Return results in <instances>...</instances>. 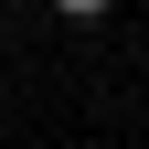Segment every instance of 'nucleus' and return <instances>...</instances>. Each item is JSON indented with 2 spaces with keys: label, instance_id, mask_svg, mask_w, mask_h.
Returning a JSON list of instances; mask_svg holds the SVG:
<instances>
[{
  "label": "nucleus",
  "instance_id": "f257e3e1",
  "mask_svg": "<svg viewBox=\"0 0 149 149\" xmlns=\"http://www.w3.org/2000/svg\"><path fill=\"white\" fill-rule=\"evenodd\" d=\"M53 11H64V22H107L117 0H53Z\"/></svg>",
  "mask_w": 149,
  "mask_h": 149
},
{
  "label": "nucleus",
  "instance_id": "f03ea898",
  "mask_svg": "<svg viewBox=\"0 0 149 149\" xmlns=\"http://www.w3.org/2000/svg\"><path fill=\"white\" fill-rule=\"evenodd\" d=\"M0 107H11V85H0Z\"/></svg>",
  "mask_w": 149,
  "mask_h": 149
}]
</instances>
